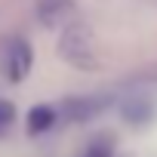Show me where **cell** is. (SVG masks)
I'll return each mask as SVG.
<instances>
[{"label": "cell", "mask_w": 157, "mask_h": 157, "mask_svg": "<svg viewBox=\"0 0 157 157\" xmlns=\"http://www.w3.org/2000/svg\"><path fill=\"white\" fill-rule=\"evenodd\" d=\"M56 108H49V105H40V108H34L31 114H28V129L31 132H46L52 123H56Z\"/></svg>", "instance_id": "3"}, {"label": "cell", "mask_w": 157, "mask_h": 157, "mask_svg": "<svg viewBox=\"0 0 157 157\" xmlns=\"http://www.w3.org/2000/svg\"><path fill=\"white\" fill-rule=\"evenodd\" d=\"M13 120H16V108H13L10 102L0 99V136H3V132L13 126Z\"/></svg>", "instance_id": "4"}, {"label": "cell", "mask_w": 157, "mask_h": 157, "mask_svg": "<svg viewBox=\"0 0 157 157\" xmlns=\"http://www.w3.org/2000/svg\"><path fill=\"white\" fill-rule=\"evenodd\" d=\"M31 71V46L25 40H13L6 52V77L10 80H22Z\"/></svg>", "instance_id": "2"}, {"label": "cell", "mask_w": 157, "mask_h": 157, "mask_svg": "<svg viewBox=\"0 0 157 157\" xmlns=\"http://www.w3.org/2000/svg\"><path fill=\"white\" fill-rule=\"evenodd\" d=\"M62 56L77 65V68H90L93 65V49H90V40L80 34V31H68L62 37Z\"/></svg>", "instance_id": "1"}, {"label": "cell", "mask_w": 157, "mask_h": 157, "mask_svg": "<svg viewBox=\"0 0 157 157\" xmlns=\"http://www.w3.org/2000/svg\"><path fill=\"white\" fill-rule=\"evenodd\" d=\"M86 157H111V145H105V142H96V145L86 151Z\"/></svg>", "instance_id": "5"}]
</instances>
